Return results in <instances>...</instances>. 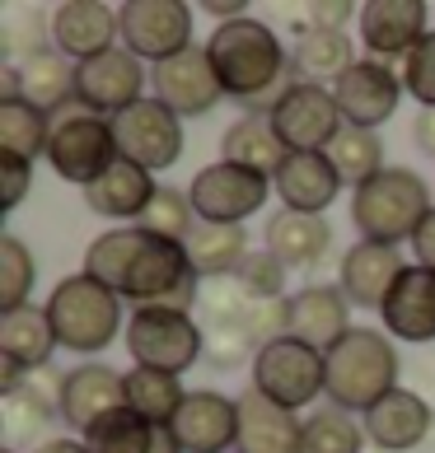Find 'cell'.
Segmentation results:
<instances>
[{"mask_svg": "<svg viewBox=\"0 0 435 453\" xmlns=\"http://www.w3.org/2000/svg\"><path fill=\"white\" fill-rule=\"evenodd\" d=\"M0 407H5V430L14 434V440H24V434H43V426L52 421V411L57 407H47V402L28 388V379H24V388H14L0 397Z\"/></svg>", "mask_w": 435, "mask_h": 453, "instance_id": "cell-43", "label": "cell"}, {"mask_svg": "<svg viewBox=\"0 0 435 453\" xmlns=\"http://www.w3.org/2000/svg\"><path fill=\"white\" fill-rule=\"evenodd\" d=\"M127 350L141 369H159V374H183L206 356V332L192 313H174V309H136L127 318Z\"/></svg>", "mask_w": 435, "mask_h": 453, "instance_id": "cell-6", "label": "cell"}, {"mask_svg": "<svg viewBox=\"0 0 435 453\" xmlns=\"http://www.w3.org/2000/svg\"><path fill=\"white\" fill-rule=\"evenodd\" d=\"M197 280L202 276L192 272L188 248L141 229V248H136V257H131V266H127V280H122V299H131L136 309L169 304L178 290H188V285H197Z\"/></svg>", "mask_w": 435, "mask_h": 453, "instance_id": "cell-12", "label": "cell"}, {"mask_svg": "<svg viewBox=\"0 0 435 453\" xmlns=\"http://www.w3.org/2000/svg\"><path fill=\"white\" fill-rule=\"evenodd\" d=\"M117 407H127V374H117L113 365H75L61 383V421L89 434L104 416H113Z\"/></svg>", "mask_w": 435, "mask_h": 453, "instance_id": "cell-19", "label": "cell"}, {"mask_svg": "<svg viewBox=\"0 0 435 453\" xmlns=\"http://www.w3.org/2000/svg\"><path fill=\"white\" fill-rule=\"evenodd\" d=\"M412 253H416V266H431V272H435V211L426 215V225L416 229Z\"/></svg>", "mask_w": 435, "mask_h": 453, "instance_id": "cell-49", "label": "cell"}, {"mask_svg": "<svg viewBox=\"0 0 435 453\" xmlns=\"http://www.w3.org/2000/svg\"><path fill=\"white\" fill-rule=\"evenodd\" d=\"M356 28L370 61H403L431 33V10L422 0H370V5H361Z\"/></svg>", "mask_w": 435, "mask_h": 453, "instance_id": "cell-16", "label": "cell"}, {"mask_svg": "<svg viewBox=\"0 0 435 453\" xmlns=\"http://www.w3.org/2000/svg\"><path fill=\"white\" fill-rule=\"evenodd\" d=\"M248 337H253V346H272L281 337H291V295L286 299H267V304H253L244 318Z\"/></svg>", "mask_w": 435, "mask_h": 453, "instance_id": "cell-46", "label": "cell"}, {"mask_svg": "<svg viewBox=\"0 0 435 453\" xmlns=\"http://www.w3.org/2000/svg\"><path fill=\"white\" fill-rule=\"evenodd\" d=\"M33 453H89V444H80V440H47Z\"/></svg>", "mask_w": 435, "mask_h": 453, "instance_id": "cell-53", "label": "cell"}, {"mask_svg": "<svg viewBox=\"0 0 435 453\" xmlns=\"http://www.w3.org/2000/svg\"><path fill=\"white\" fill-rule=\"evenodd\" d=\"M295 75L299 80H309V85H338V80L356 65V42L346 38V28L342 33H332V28H305V33H295Z\"/></svg>", "mask_w": 435, "mask_h": 453, "instance_id": "cell-31", "label": "cell"}, {"mask_svg": "<svg viewBox=\"0 0 435 453\" xmlns=\"http://www.w3.org/2000/svg\"><path fill=\"white\" fill-rule=\"evenodd\" d=\"M272 127L276 136L291 145V155H323V150L342 136V112L338 98L328 85H309V80H295L286 89V98L272 108Z\"/></svg>", "mask_w": 435, "mask_h": 453, "instance_id": "cell-11", "label": "cell"}, {"mask_svg": "<svg viewBox=\"0 0 435 453\" xmlns=\"http://www.w3.org/2000/svg\"><path fill=\"white\" fill-rule=\"evenodd\" d=\"M323 155L332 159V169H338L342 182H351V188L370 182L384 169V141L375 131H361V127H342V136L332 141Z\"/></svg>", "mask_w": 435, "mask_h": 453, "instance_id": "cell-37", "label": "cell"}, {"mask_svg": "<svg viewBox=\"0 0 435 453\" xmlns=\"http://www.w3.org/2000/svg\"><path fill=\"white\" fill-rule=\"evenodd\" d=\"M408 262L398 248L389 243H351L342 253V266H338V285L342 295L351 299V309H384V299L393 295V285L403 280Z\"/></svg>", "mask_w": 435, "mask_h": 453, "instance_id": "cell-20", "label": "cell"}, {"mask_svg": "<svg viewBox=\"0 0 435 453\" xmlns=\"http://www.w3.org/2000/svg\"><path fill=\"white\" fill-rule=\"evenodd\" d=\"M299 430H305V421L295 411L248 388L239 397V444H234V453H299Z\"/></svg>", "mask_w": 435, "mask_h": 453, "instance_id": "cell-24", "label": "cell"}, {"mask_svg": "<svg viewBox=\"0 0 435 453\" xmlns=\"http://www.w3.org/2000/svg\"><path fill=\"white\" fill-rule=\"evenodd\" d=\"M431 188L412 169H379L370 182L351 192V220L365 243H408L431 215Z\"/></svg>", "mask_w": 435, "mask_h": 453, "instance_id": "cell-3", "label": "cell"}, {"mask_svg": "<svg viewBox=\"0 0 435 453\" xmlns=\"http://www.w3.org/2000/svg\"><path fill=\"white\" fill-rule=\"evenodd\" d=\"M183 248H188V262L202 280H229L244 266V257L253 253L244 225H206V220H197Z\"/></svg>", "mask_w": 435, "mask_h": 453, "instance_id": "cell-30", "label": "cell"}, {"mask_svg": "<svg viewBox=\"0 0 435 453\" xmlns=\"http://www.w3.org/2000/svg\"><path fill=\"white\" fill-rule=\"evenodd\" d=\"M253 388L262 397H272L276 407L299 416V407H314L319 397H328L323 350H314L299 337H281L272 346H262L253 356Z\"/></svg>", "mask_w": 435, "mask_h": 453, "instance_id": "cell-7", "label": "cell"}, {"mask_svg": "<svg viewBox=\"0 0 435 453\" xmlns=\"http://www.w3.org/2000/svg\"><path fill=\"white\" fill-rule=\"evenodd\" d=\"M272 188H276L281 201H286V211L323 215L346 182H342L338 169H332L328 155H291L286 164H281V173L272 178Z\"/></svg>", "mask_w": 435, "mask_h": 453, "instance_id": "cell-25", "label": "cell"}, {"mask_svg": "<svg viewBox=\"0 0 435 453\" xmlns=\"http://www.w3.org/2000/svg\"><path fill=\"white\" fill-rule=\"evenodd\" d=\"M365 444V426L342 407H314L299 430V453H361Z\"/></svg>", "mask_w": 435, "mask_h": 453, "instance_id": "cell-35", "label": "cell"}, {"mask_svg": "<svg viewBox=\"0 0 435 453\" xmlns=\"http://www.w3.org/2000/svg\"><path fill=\"white\" fill-rule=\"evenodd\" d=\"M141 98H145V61L131 57L127 47H113V52L75 65V108L117 117Z\"/></svg>", "mask_w": 435, "mask_h": 453, "instance_id": "cell-13", "label": "cell"}, {"mask_svg": "<svg viewBox=\"0 0 435 453\" xmlns=\"http://www.w3.org/2000/svg\"><path fill=\"white\" fill-rule=\"evenodd\" d=\"M379 323L398 342H412V346L435 342V272L431 266H416V262L408 266L403 280L393 285V295L384 299Z\"/></svg>", "mask_w": 435, "mask_h": 453, "instance_id": "cell-21", "label": "cell"}, {"mask_svg": "<svg viewBox=\"0 0 435 453\" xmlns=\"http://www.w3.org/2000/svg\"><path fill=\"white\" fill-rule=\"evenodd\" d=\"M57 327L52 318H47V309L38 304H24L14 313H0V356L24 365L28 374H38V369L52 365V350H57Z\"/></svg>", "mask_w": 435, "mask_h": 453, "instance_id": "cell-29", "label": "cell"}, {"mask_svg": "<svg viewBox=\"0 0 435 453\" xmlns=\"http://www.w3.org/2000/svg\"><path fill=\"white\" fill-rule=\"evenodd\" d=\"M150 85H155L159 104L169 108V112H178L183 122H188V117H206L225 98L221 80H215V65L206 57V47H197V42L188 47V52L150 65Z\"/></svg>", "mask_w": 435, "mask_h": 453, "instance_id": "cell-14", "label": "cell"}, {"mask_svg": "<svg viewBox=\"0 0 435 453\" xmlns=\"http://www.w3.org/2000/svg\"><path fill=\"white\" fill-rule=\"evenodd\" d=\"M403 89L422 108H435V28L403 57Z\"/></svg>", "mask_w": 435, "mask_h": 453, "instance_id": "cell-45", "label": "cell"}, {"mask_svg": "<svg viewBox=\"0 0 435 453\" xmlns=\"http://www.w3.org/2000/svg\"><path fill=\"white\" fill-rule=\"evenodd\" d=\"M202 327H221V323H244L248 318V295L234 285V276L229 280H211V285H202Z\"/></svg>", "mask_w": 435, "mask_h": 453, "instance_id": "cell-44", "label": "cell"}, {"mask_svg": "<svg viewBox=\"0 0 435 453\" xmlns=\"http://www.w3.org/2000/svg\"><path fill=\"white\" fill-rule=\"evenodd\" d=\"M412 141L422 145L431 159H435V108H422V112H416V122H412Z\"/></svg>", "mask_w": 435, "mask_h": 453, "instance_id": "cell-50", "label": "cell"}, {"mask_svg": "<svg viewBox=\"0 0 435 453\" xmlns=\"http://www.w3.org/2000/svg\"><path fill=\"white\" fill-rule=\"evenodd\" d=\"M221 159L244 164V169H253V173L276 178L281 164L291 159V145L276 136V127H272V117H267V112H244L239 122L225 127V136H221Z\"/></svg>", "mask_w": 435, "mask_h": 453, "instance_id": "cell-27", "label": "cell"}, {"mask_svg": "<svg viewBox=\"0 0 435 453\" xmlns=\"http://www.w3.org/2000/svg\"><path fill=\"white\" fill-rule=\"evenodd\" d=\"M122 38V19L104 0H61L52 10V42L66 61H94L117 47Z\"/></svg>", "mask_w": 435, "mask_h": 453, "instance_id": "cell-17", "label": "cell"}, {"mask_svg": "<svg viewBox=\"0 0 435 453\" xmlns=\"http://www.w3.org/2000/svg\"><path fill=\"white\" fill-rule=\"evenodd\" d=\"M28 169H33V164L14 159V155H0V211H14L28 196V182H33Z\"/></svg>", "mask_w": 435, "mask_h": 453, "instance_id": "cell-48", "label": "cell"}, {"mask_svg": "<svg viewBox=\"0 0 435 453\" xmlns=\"http://www.w3.org/2000/svg\"><path fill=\"white\" fill-rule=\"evenodd\" d=\"M117 159H122V150H117V136H113V117L85 112V108H75V104L52 117L47 164L57 169V178L89 188V182L104 178Z\"/></svg>", "mask_w": 435, "mask_h": 453, "instance_id": "cell-5", "label": "cell"}, {"mask_svg": "<svg viewBox=\"0 0 435 453\" xmlns=\"http://www.w3.org/2000/svg\"><path fill=\"white\" fill-rule=\"evenodd\" d=\"M202 332H206V360H211V369L229 374V369H239L244 360L253 365L258 346H253V337H248L244 323H221V327H202Z\"/></svg>", "mask_w": 435, "mask_h": 453, "instance_id": "cell-42", "label": "cell"}, {"mask_svg": "<svg viewBox=\"0 0 435 453\" xmlns=\"http://www.w3.org/2000/svg\"><path fill=\"white\" fill-rule=\"evenodd\" d=\"M183 453H229L239 444V397H225L215 388H197L178 407L174 426Z\"/></svg>", "mask_w": 435, "mask_h": 453, "instance_id": "cell-18", "label": "cell"}, {"mask_svg": "<svg viewBox=\"0 0 435 453\" xmlns=\"http://www.w3.org/2000/svg\"><path fill=\"white\" fill-rule=\"evenodd\" d=\"M286 272L291 266L281 262L276 253L253 248V253L244 257V266L234 272V285L248 295V304H267V299H286Z\"/></svg>", "mask_w": 435, "mask_h": 453, "instance_id": "cell-41", "label": "cell"}, {"mask_svg": "<svg viewBox=\"0 0 435 453\" xmlns=\"http://www.w3.org/2000/svg\"><path fill=\"white\" fill-rule=\"evenodd\" d=\"M141 248V225H127V229H108L98 234L85 253V276H94L98 285H108L113 295H122V280H127V266Z\"/></svg>", "mask_w": 435, "mask_h": 453, "instance_id": "cell-36", "label": "cell"}, {"mask_svg": "<svg viewBox=\"0 0 435 453\" xmlns=\"http://www.w3.org/2000/svg\"><path fill=\"white\" fill-rule=\"evenodd\" d=\"M365 440L384 453H408L431 434V402L412 388H393L384 402H375L370 411L361 416Z\"/></svg>", "mask_w": 435, "mask_h": 453, "instance_id": "cell-22", "label": "cell"}, {"mask_svg": "<svg viewBox=\"0 0 435 453\" xmlns=\"http://www.w3.org/2000/svg\"><path fill=\"white\" fill-rule=\"evenodd\" d=\"M206 57L215 65V80H221L225 98L239 104L244 112H267L272 117V108L299 80L295 61L272 33V24L253 19V14L215 24L211 38H206Z\"/></svg>", "mask_w": 435, "mask_h": 453, "instance_id": "cell-1", "label": "cell"}, {"mask_svg": "<svg viewBox=\"0 0 435 453\" xmlns=\"http://www.w3.org/2000/svg\"><path fill=\"white\" fill-rule=\"evenodd\" d=\"M19 98H28L38 112L57 117L75 104V65L61 52H43L19 65Z\"/></svg>", "mask_w": 435, "mask_h": 453, "instance_id": "cell-32", "label": "cell"}, {"mask_svg": "<svg viewBox=\"0 0 435 453\" xmlns=\"http://www.w3.org/2000/svg\"><path fill=\"white\" fill-rule=\"evenodd\" d=\"M346 19H361V5H346V0H314V5H305V24H295V33H305V28L342 33Z\"/></svg>", "mask_w": 435, "mask_h": 453, "instance_id": "cell-47", "label": "cell"}, {"mask_svg": "<svg viewBox=\"0 0 435 453\" xmlns=\"http://www.w3.org/2000/svg\"><path fill=\"white\" fill-rule=\"evenodd\" d=\"M188 196L197 206V220H206V225H244L248 215H258L267 206L272 178L244 169V164L215 159V164H206V169L192 178Z\"/></svg>", "mask_w": 435, "mask_h": 453, "instance_id": "cell-8", "label": "cell"}, {"mask_svg": "<svg viewBox=\"0 0 435 453\" xmlns=\"http://www.w3.org/2000/svg\"><path fill=\"white\" fill-rule=\"evenodd\" d=\"M38 280V257L28 253L19 234H0V313L28 304V290Z\"/></svg>", "mask_w": 435, "mask_h": 453, "instance_id": "cell-38", "label": "cell"}, {"mask_svg": "<svg viewBox=\"0 0 435 453\" xmlns=\"http://www.w3.org/2000/svg\"><path fill=\"white\" fill-rule=\"evenodd\" d=\"M113 136L122 159L141 164L145 173H164L183 155V117L169 112L159 98H141V104L113 117Z\"/></svg>", "mask_w": 435, "mask_h": 453, "instance_id": "cell-10", "label": "cell"}, {"mask_svg": "<svg viewBox=\"0 0 435 453\" xmlns=\"http://www.w3.org/2000/svg\"><path fill=\"white\" fill-rule=\"evenodd\" d=\"M150 453H183V444H178V434H174L169 426H159V430H155V444H150Z\"/></svg>", "mask_w": 435, "mask_h": 453, "instance_id": "cell-52", "label": "cell"}, {"mask_svg": "<svg viewBox=\"0 0 435 453\" xmlns=\"http://www.w3.org/2000/svg\"><path fill=\"white\" fill-rule=\"evenodd\" d=\"M117 19H122V47L150 65L192 47V5L183 0H127L117 5Z\"/></svg>", "mask_w": 435, "mask_h": 453, "instance_id": "cell-9", "label": "cell"}, {"mask_svg": "<svg viewBox=\"0 0 435 453\" xmlns=\"http://www.w3.org/2000/svg\"><path fill=\"white\" fill-rule=\"evenodd\" d=\"M141 229H145V234H159V239L183 243V239H188V234L197 229V206H192V196L178 192V188H159L155 201H150L145 215H141Z\"/></svg>", "mask_w": 435, "mask_h": 453, "instance_id": "cell-40", "label": "cell"}, {"mask_svg": "<svg viewBox=\"0 0 435 453\" xmlns=\"http://www.w3.org/2000/svg\"><path fill=\"white\" fill-rule=\"evenodd\" d=\"M155 430L159 426L141 421L131 407H117L113 416H104V421L85 434V444H89V453H150Z\"/></svg>", "mask_w": 435, "mask_h": 453, "instance_id": "cell-39", "label": "cell"}, {"mask_svg": "<svg viewBox=\"0 0 435 453\" xmlns=\"http://www.w3.org/2000/svg\"><path fill=\"white\" fill-rule=\"evenodd\" d=\"M47 141H52V117L38 112L28 98H0V155L33 164L47 155Z\"/></svg>", "mask_w": 435, "mask_h": 453, "instance_id": "cell-33", "label": "cell"}, {"mask_svg": "<svg viewBox=\"0 0 435 453\" xmlns=\"http://www.w3.org/2000/svg\"><path fill=\"white\" fill-rule=\"evenodd\" d=\"M155 192H159L155 173H145L141 164H131V159H117L104 178L85 188V206L94 215H104V220H136L141 225V215H145L150 201H155Z\"/></svg>", "mask_w": 435, "mask_h": 453, "instance_id": "cell-26", "label": "cell"}, {"mask_svg": "<svg viewBox=\"0 0 435 453\" xmlns=\"http://www.w3.org/2000/svg\"><path fill=\"white\" fill-rule=\"evenodd\" d=\"M0 453H14V449H0Z\"/></svg>", "mask_w": 435, "mask_h": 453, "instance_id": "cell-54", "label": "cell"}, {"mask_svg": "<svg viewBox=\"0 0 435 453\" xmlns=\"http://www.w3.org/2000/svg\"><path fill=\"white\" fill-rule=\"evenodd\" d=\"M47 318L57 327V342L75 356H98L117 342V332H127L122 318V295H113L108 285H98L94 276H66L52 299H47Z\"/></svg>", "mask_w": 435, "mask_h": 453, "instance_id": "cell-4", "label": "cell"}, {"mask_svg": "<svg viewBox=\"0 0 435 453\" xmlns=\"http://www.w3.org/2000/svg\"><path fill=\"white\" fill-rule=\"evenodd\" d=\"M328 402L342 411H370L398 388V350L375 327H351L338 346L323 350Z\"/></svg>", "mask_w": 435, "mask_h": 453, "instance_id": "cell-2", "label": "cell"}, {"mask_svg": "<svg viewBox=\"0 0 435 453\" xmlns=\"http://www.w3.org/2000/svg\"><path fill=\"white\" fill-rule=\"evenodd\" d=\"M206 14H211V19H221V24H229V19H244V5H239V0H206V5H202Z\"/></svg>", "mask_w": 435, "mask_h": 453, "instance_id": "cell-51", "label": "cell"}, {"mask_svg": "<svg viewBox=\"0 0 435 453\" xmlns=\"http://www.w3.org/2000/svg\"><path fill=\"white\" fill-rule=\"evenodd\" d=\"M346 332H351V299L342 295V285H305L299 295H291V337L309 342L314 350H328Z\"/></svg>", "mask_w": 435, "mask_h": 453, "instance_id": "cell-23", "label": "cell"}, {"mask_svg": "<svg viewBox=\"0 0 435 453\" xmlns=\"http://www.w3.org/2000/svg\"><path fill=\"white\" fill-rule=\"evenodd\" d=\"M403 75H393L384 61H356L351 71L332 85V98H338V112L346 127L375 131L379 122H389L398 112V98H403Z\"/></svg>", "mask_w": 435, "mask_h": 453, "instance_id": "cell-15", "label": "cell"}, {"mask_svg": "<svg viewBox=\"0 0 435 453\" xmlns=\"http://www.w3.org/2000/svg\"><path fill=\"white\" fill-rule=\"evenodd\" d=\"M183 402H188V393H183L178 374H159V369H141V365L127 369V407L136 411L141 421L174 426Z\"/></svg>", "mask_w": 435, "mask_h": 453, "instance_id": "cell-34", "label": "cell"}, {"mask_svg": "<svg viewBox=\"0 0 435 453\" xmlns=\"http://www.w3.org/2000/svg\"><path fill=\"white\" fill-rule=\"evenodd\" d=\"M332 248V229L323 215H299V211H276L267 220V253H276L291 272L319 266Z\"/></svg>", "mask_w": 435, "mask_h": 453, "instance_id": "cell-28", "label": "cell"}]
</instances>
